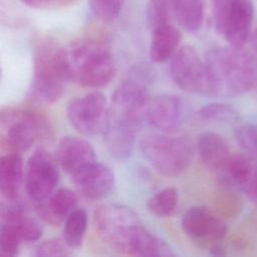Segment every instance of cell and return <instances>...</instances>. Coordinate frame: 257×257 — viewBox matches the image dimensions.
Returning <instances> with one entry per match:
<instances>
[{
  "mask_svg": "<svg viewBox=\"0 0 257 257\" xmlns=\"http://www.w3.org/2000/svg\"><path fill=\"white\" fill-rule=\"evenodd\" d=\"M244 192L246 193V195L248 196L250 201L252 203H254L255 205H257V167H256L249 183L247 184Z\"/></svg>",
  "mask_w": 257,
  "mask_h": 257,
  "instance_id": "1f68e13d",
  "label": "cell"
},
{
  "mask_svg": "<svg viewBox=\"0 0 257 257\" xmlns=\"http://www.w3.org/2000/svg\"><path fill=\"white\" fill-rule=\"evenodd\" d=\"M58 166L71 177L96 163L92 146L78 137H65L58 143L55 152Z\"/></svg>",
  "mask_w": 257,
  "mask_h": 257,
  "instance_id": "5bb4252c",
  "label": "cell"
},
{
  "mask_svg": "<svg viewBox=\"0 0 257 257\" xmlns=\"http://www.w3.org/2000/svg\"><path fill=\"white\" fill-rule=\"evenodd\" d=\"M197 150L201 161L209 168L218 171L231 156L230 148L223 136L206 132L197 140Z\"/></svg>",
  "mask_w": 257,
  "mask_h": 257,
  "instance_id": "44dd1931",
  "label": "cell"
},
{
  "mask_svg": "<svg viewBox=\"0 0 257 257\" xmlns=\"http://www.w3.org/2000/svg\"><path fill=\"white\" fill-rule=\"evenodd\" d=\"M72 249L64 239H50L40 243L35 249V255L39 257H60L71 254Z\"/></svg>",
  "mask_w": 257,
  "mask_h": 257,
  "instance_id": "f546056e",
  "label": "cell"
},
{
  "mask_svg": "<svg viewBox=\"0 0 257 257\" xmlns=\"http://www.w3.org/2000/svg\"><path fill=\"white\" fill-rule=\"evenodd\" d=\"M70 124L81 135L92 137L103 134L109 116L106 97L99 91L71 99L66 106Z\"/></svg>",
  "mask_w": 257,
  "mask_h": 257,
  "instance_id": "9c48e42d",
  "label": "cell"
},
{
  "mask_svg": "<svg viewBox=\"0 0 257 257\" xmlns=\"http://www.w3.org/2000/svg\"><path fill=\"white\" fill-rule=\"evenodd\" d=\"M151 80L152 71L148 66H135L113 91L108 117L138 131L148 119Z\"/></svg>",
  "mask_w": 257,
  "mask_h": 257,
  "instance_id": "277c9868",
  "label": "cell"
},
{
  "mask_svg": "<svg viewBox=\"0 0 257 257\" xmlns=\"http://www.w3.org/2000/svg\"><path fill=\"white\" fill-rule=\"evenodd\" d=\"M186 105L184 100L175 94H161L151 100L149 123L162 133H175L184 122Z\"/></svg>",
  "mask_w": 257,
  "mask_h": 257,
  "instance_id": "4fadbf2b",
  "label": "cell"
},
{
  "mask_svg": "<svg viewBox=\"0 0 257 257\" xmlns=\"http://www.w3.org/2000/svg\"><path fill=\"white\" fill-rule=\"evenodd\" d=\"M137 130L108 117L103 132L104 143L109 154L117 160L127 159L134 149Z\"/></svg>",
  "mask_w": 257,
  "mask_h": 257,
  "instance_id": "ac0fdd59",
  "label": "cell"
},
{
  "mask_svg": "<svg viewBox=\"0 0 257 257\" xmlns=\"http://www.w3.org/2000/svg\"><path fill=\"white\" fill-rule=\"evenodd\" d=\"M1 228L9 231L21 243L36 241L42 233L38 222L18 206L10 207L4 212Z\"/></svg>",
  "mask_w": 257,
  "mask_h": 257,
  "instance_id": "e0dca14e",
  "label": "cell"
},
{
  "mask_svg": "<svg viewBox=\"0 0 257 257\" xmlns=\"http://www.w3.org/2000/svg\"><path fill=\"white\" fill-rule=\"evenodd\" d=\"M124 0H88L93 15L105 22L114 20L123 6Z\"/></svg>",
  "mask_w": 257,
  "mask_h": 257,
  "instance_id": "f1b7e54d",
  "label": "cell"
},
{
  "mask_svg": "<svg viewBox=\"0 0 257 257\" xmlns=\"http://www.w3.org/2000/svg\"><path fill=\"white\" fill-rule=\"evenodd\" d=\"M50 135L47 119L29 108L6 107L0 112V143L8 152L27 151Z\"/></svg>",
  "mask_w": 257,
  "mask_h": 257,
  "instance_id": "8992f818",
  "label": "cell"
},
{
  "mask_svg": "<svg viewBox=\"0 0 257 257\" xmlns=\"http://www.w3.org/2000/svg\"><path fill=\"white\" fill-rule=\"evenodd\" d=\"M175 0H149L147 17L152 30L168 24L174 17Z\"/></svg>",
  "mask_w": 257,
  "mask_h": 257,
  "instance_id": "4316f807",
  "label": "cell"
},
{
  "mask_svg": "<svg viewBox=\"0 0 257 257\" xmlns=\"http://www.w3.org/2000/svg\"><path fill=\"white\" fill-rule=\"evenodd\" d=\"M87 228V213L83 209H75L64 221L63 239L71 247L77 248L82 244Z\"/></svg>",
  "mask_w": 257,
  "mask_h": 257,
  "instance_id": "cb8c5ba5",
  "label": "cell"
},
{
  "mask_svg": "<svg viewBox=\"0 0 257 257\" xmlns=\"http://www.w3.org/2000/svg\"><path fill=\"white\" fill-rule=\"evenodd\" d=\"M210 251H211V254H212V255H215V256H223V255L226 254L225 248H224L220 243L213 244V245L210 247Z\"/></svg>",
  "mask_w": 257,
  "mask_h": 257,
  "instance_id": "d6a6232c",
  "label": "cell"
},
{
  "mask_svg": "<svg viewBox=\"0 0 257 257\" xmlns=\"http://www.w3.org/2000/svg\"><path fill=\"white\" fill-rule=\"evenodd\" d=\"M252 44L254 47V50L257 52V29L255 30L254 34H253V38H252Z\"/></svg>",
  "mask_w": 257,
  "mask_h": 257,
  "instance_id": "836d02e7",
  "label": "cell"
},
{
  "mask_svg": "<svg viewBox=\"0 0 257 257\" xmlns=\"http://www.w3.org/2000/svg\"><path fill=\"white\" fill-rule=\"evenodd\" d=\"M197 115L204 121L220 123L233 122L238 118L237 110L232 105L224 102L208 103L198 109Z\"/></svg>",
  "mask_w": 257,
  "mask_h": 257,
  "instance_id": "484cf974",
  "label": "cell"
},
{
  "mask_svg": "<svg viewBox=\"0 0 257 257\" xmlns=\"http://www.w3.org/2000/svg\"><path fill=\"white\" fill-rule=\"evenodd\" d=\"M27 6L33 8H48V7H55L58 5H65L68 3L73 2L74 0H20Z\"/></svg>",
  "mask_w": 257,
  "mask_h": 257,
  "instance_id": "4dcf8cb0",
  "label": "cell"
},
{
  "mask_svg": "<svg viewBox=\"0 0 257 257\" xmlns=\"http://www.w3.org/2000/svg\"><path fill=\"white\" fill-rule=\"evenodd\" d=\"M183 231L193 241L210 245L220 243L227 234L225 222L207 206H195L182 218Z\"/></svg>",
  "mask_w": 257,
  "mask_h": 257,
  "instance_id": "7c38bea8",
  "label": "cell"
},
{
  "mask_svg": "<svg viewBox=\"0 0 257 257\" xmlns=\"http://www.w3.org/2000/svg\"><path fill=\"white\" fill-rule=\"evenodd\" d=\"M179 202L178 191L169 187L161 190L148 200V210L159 217L171 216L177 209Z\"/></svg>",
  "mask_w": 257,
  "mask_h": 257,
  "instance_id": "d4e9b609",
  "label": "cell"
},
{
  "mask_svg": "<svg viewBox=\"0 0 257 257\" xmlns=\"http://www.w3.org/2000/svg\"><path fill=\"white\" fill-rule=\"evenodd\" d=\"M72 181L77 191L84 198L98 200L111 192L115 184V177L108 166L96 162L72 176Z\"/></svg>",
  "mask_w": 257,
  "mask_h": 257,
  "instance_id": "9a60e30c",
  "label": "cell"
},
{
  "mask_svg": "<svg viewBox=\"0 0 257 257\" xmlns=\"http://www.w3.org/2000/svg\"><path fill=\"white\" fill-rule=\"evenodd\" d=\"M210 94L236 96L257 89V57L243 47H219L205 59Z\"/></svg>",
  "mask_w": 257,
  "mask_h": 257,
  "instance_id": "7a4b0ae2",
  "label": "cell"
},
{
  "mask_svg": "<svg viewBox=\"0 0 257 257\" xmlns=\"http://www.w3.org/2000/svg\"><path fill=\"white\" fill-rule=\"evenodd\" d=\"M67 80L70 76L65 50L49 44L36 48L30 98L38 103H53L63 94Z\"/></svg>",
  "mask_w": 257,
  "mask_h": 257,
  "instance_id": "5b68a950",
  "label": "cell"
},
{
  "mask_svg": "<svg viewBox=\"0 0 257 257\" xmlns=\"http://www.w3.org/2000/svg\"><path fill=\"white\" fill-rule=\"evenodd\" d=\"M254 162L247 155H231L218 170L221 181L228 187L244 192L257 167Z\"/></svg>",
  "mask_w": 257,
  "mask_h": 257,
  "instance_id": "ffe728a7",
  "label": "cell"
},
{
  "mask_svg": "<svg viewBox=\"0 0 257 257\" xmlns=\"http://www.w3.org/2000/svg\"><path fill=\"white\" fill-rule=\"evenodd\" d=\"M253 15L251 0H213L215 29L230 46H244L250 35Z\"/></svg>",
  "mask_w": 257,
  "mask_h": 257,
  "instance_id": "ba28073f",
  "label": "cell"
},
{
  "mask_svg": "<svg viewBox=\"0 0 257 257\" xmlns=\"http://www.w3.org/2000/svg\"><path fill=\"white\" fill-rule=\"evenodd\" d=\"M94 222L101 239L118 253L140 257H161L166 253V242L151 233L126 206H101L94 213Z\"/></svg>",
  "mask_w": 257,
  "mask_h": 257,
  "instance_id": "6da1fadb",
  "label": "cell"
},
{
  "mask_svg": "<svg viewBox=\"0 0 257 257\" xmlns=\"http://www.w3.org/2000/svg\"><path fill=\"white\" fill-rule=\"evenodd\" d=\"M170 73L174 82L188 92L210 94V80L205 61L197 51L185 45L171 58Z\"/></svg>",
  "mask_w": 257,
  "mask_h": 257,
  "instance_id": "8fae6325",
  "label": "cell"
},
{
  "mask_svg": "<svg viewBox=\"0 0 257 257\" xmlns=\"http://www.w3.org/2000/svg\"><path fill=\"white\" fill-rule=\"evenodd\" d=\"M174 18L189 32L198 31L204 19L203 0H175Z\"/></svg>",
  "mask_w": 257,
  "mask_h": 257,
  "instance_id": "603a6c76",
  "label": "cell"
},
{
  "mask_svg": "<svg viewBox=\"0 0 257 257\" xmlns=\"http://www.w3.org/2000/svg\"><path fill=\"white\" fill-rule=\"evenodd\" d=\"M235 139L245 155L257 161V123L247 122L235 130Z\"/></svg>",
  "mask_w": 257,
  "mask_h": 257,
  "instance_id": "83f0119b",
  "label": "cell"
},
{
  "mask_svg": "<svg viewBox=\"0 0 257 257\" xmlns=\"http://www.w3.org/2000/svg\"><path fill=\"white\" fill-rule=\"evenodd\" d=\"M140 147L149 163L167 177H177L185 172L193 156L188 140L168 133L148 134L142 139Z\"/></svg>",
  "mask_w": 257,
  "mask_h": 257,
  "instance_id": "52a82bcc",
  "label": "cell"
},
{
  "mask_svg": "<svg viewBox=\"0 0 257 257\" xmlns=\"http://www.w3.org/2000/svg\"><path fill=\"white\" fill-rule=\"evenodd\" d=\"M77 196L69 189H59L44 201L36 203L40 218L47 224L56 226L65 221L68 215L76 209Z\"/></svg>",
  "mask_w": 257,
  "mask_h": 257,
  "instance_id": "2e32d148",
  "label": "cell"
},
{
  "mask_svg": "<svg viewBox=\"0 0 257 257\" xmlns=\"http://www.w3.org/2000/svg\"><path fill=\"white\" fill-rule=\"evenodd\" d=\"M23 177V161L20 153L8 152L1 157L0 191L7 200L17 199Z\"/></svg>",
  "mask_w": 257,
  "mask_h": 257,
  "instance_id": "d6986e66",
  "label": "cell"
},
{
  "mask_svg": "<svg viewBox=\"0 0 257 257\" xmlns=\"http://www.w3.org/2000/svg\"><path fill=\"white\" fill-rule=\"evenodd\" d=\"M182 39V33L174 25L168 23L153 30L150 57L154 62H163L172 58Z\"/></svg>",
  "mask_w": 257,
  "mask_h": 257,
  "instance_id": "7402d4cb",
  "label": "cell"
},
{
  "mask_svg": "<svg viewBox=\"0 0 257 257\" xmlns=\"http://www.w3.org/2000/svg\"><path fill=\"white\" fill-rule=\"evenodd\" d=\"M65 53L70 80L83 87H102L115 76L113 57L107 46L99 40H80Z\"/></svg>",
  "mask_w": 257,
  "mask_h": 257,
  "instance_id": "3957f363",
  "label": "cell"
},
{
  "mask_svg": "<svg viewBox=\"0 0 257 257\" xmlns=\"http://www.w3.org/2000/svg\"><path fill=\"white\" fill-rule=\"evenodd\" d=\"M56 159L46 150L37 149L28 159L24 173L25 190L35 203L44 201L54 191L59 173Z\"/></svg>",
  "mask_w": 257,
  "mask_h": 257,
  "instance_id": "30bf717a",
  "label": "cell"
}]
</instances>
